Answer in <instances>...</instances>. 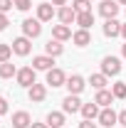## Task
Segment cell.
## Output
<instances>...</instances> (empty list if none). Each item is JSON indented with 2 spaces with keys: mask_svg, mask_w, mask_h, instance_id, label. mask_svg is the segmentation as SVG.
Wrapping results in <instances>:
<instances>
[{
  "mask_svg": "<svg viewBox=\"0 0 126 128\" xmlns=\"http://www.w3.org/2000/svg\"><path fill=\"white\" fill-rule=\"evenodd\" d=\"M15 79L20 86H25V89H30L32 84H37V69L35 66H22V69H17Z\"/></svg>",
  "mask_w": 126,
  "mask_h": 128,
  "instance_id": "cell-1",
  "label": "cell"
},
{
  "mask_svg": "<svg viewBox=\"0 0 126 128\" xmlns=\"http://www.w3.org/2000/svg\"><path fill=\"white\" fill-rule=\"evenodd\" d=\"M101 74H106V76L121 74V62H119V57H104V59H101Z\"/></svg>",
  "mask_w": 126,
  "mask_h": 128,
  "instance_id": "cell-2",
  "label": "cell"
},
{
  "mask_svg": "<svg viewBox=\"0 0 126 128\" xmlns=\"http://www.w3.org/2000/svg\"><path fill=\"white\" fill-rule=\"evenodd\" d=\"M22 34H25V37H30V40L40 37V34H42V22H40L37 17H35V20L27 17V20L22 22Z\"/></svg>",
  "mask_w": 126,
  "mask_h": 128,
  "instance_id": "cell-3",
  "label": "cell"
},
{
  "mask_svg": "<svg viewBox=\"0 0 126 128\" xmlns=\"http://www.w3.org/2000/svg\"><path fill=\"white\" fill-rule=\"evenodd\" d=\"M13 52L20 54V57H27V54L32 52V40H30V37H25V34L17 37V40H13Z\"/></svg>",
  "mask_w": 126,
  "mask_h": 128,
  "instance_id": "cell-4",
  "label": "cell"
},
{
  "mask_svg": "<svg viewBox=\"0 0 126 128\" xmlns=\"http://www.w3.org/2000/svg\"><path fill=\"white\" fill-rule=\"evenodd\" d=\"M119 123V113L114 111V108H101L99 111V126H104V128H111V126H116Z\"/></svg>",
  "mask_w": 126,
  "mask_h": 128,
  "instance_id": "cell-5",
  "label": "cell"
},
{
  "mask_svg": "<svg viewBox=\"0 0 126 128\" xmlns=\"http://www.w3.org/2000/svg\"><path fill=\"white\" fill-rule=\"evenodd\" d=\"M119 8H121V5H119L116 0H101V2H99V15H104L106 20H111V17L119 15Z\"/></svg>",
  "mask_w": 126,
  "mask_h": 128,
  "instance_id": "cell-6",
  "label": "cell"
},
{
  "mask_svg": "<svg viewBox=\"0 0 126 128\" xmlns=\"http://www.w3.org/2000/svg\"><path fill=\"white\" fill-rule=\"evenodd\" d=\"M27 96H30L32 104H42L47 98V86L45 84H32L30 89H27Z\"/></svg>",
  "mask_w": 126,
  "mask_h": 128,
  "instance_id": "cell-7",
  "label": "cell"
},
{
  "mask_svg": "<svg viewBox=\"0 0 126 128\" xmlns=\"http://www.w3.org/2000/svg\"><path fill=\"white\" fill-rule=\"evenodd\" d=\"M67 89H69V94H82L84 91V86H87V81H84V76H79V74H72V76H67V84H64Z\"/></svg>",
  "mask_w": 126,
  "mask_h": 128,
  "instance_id": "cell-8",
  "label": "cell"
},
{
  "mask_svg": "<svg viewBox=\"0 0 126 128\" xmlns=\"http://www.w3.org/2000/svg\"><path fill=\"white\" fill-rule=\"evenodd\" d=\"M47 84L52 86V89L64 86V84H67V74H64L62 69H57V66H54V69H49V72H47Z\"/></svg>",
  "mask_w": 126,
  "mask_h": 128,
  "instance_id": "cell-9",
  "label": "cell"
},
{
  "mask_svg": "<svg viewBox=\"0 0 126 128\" xmlns=\"http://www.w3.org/2000/svg\"><path fill=\"white\" fill-rule=\"evenodd\" d=\"M54 15H57V10H54L52 2H40V5H37V20H40V22H49Z\"/></svg>",
  "mask_w": 126,
  "mask_h": 128,
  "instance_id": "cell-10",
  "label": "cell"
},
{
  "mask_svg": "<svg viewBox=\"0 0 126 128\" xmlns=\"http://www.w3.org/2000/svg\"><path fill=\"white\" fill-rule=\"evenodd\" d=\"M32 66H35L37 72H49V69H54V57H49V54H40V57L32 59Z\"/></svg>",
  "mask_w": 126,
  "mask_h": 128,
  "instance_id": "cell-11",
  "label": "cell"
},
{
  "mask_svg": "<svg viewBox=\"0 0 126 128\" xmlns=\"http://www.w3.org/2000/svg\"><path fill=\"white\" fill-rule=\"evenodd\" d=\"M62 111H64V113H77V111H82V101H79V96H77V94L64 96V101H62Z\"/></svg>",
  "mask_w": 126,
  "mask_h": 128,
  "instance_id": "cell-12",
  "label": "cell"
},
{
  "mask_svg": "<svg viewBox=\"0 0 126 128\" xmlns=\"http://www.w3.org/2000/svg\"><path fill=\"white\" fill-rule=\"evenodd\" d=\"M57 17H59V22H62V25H72V22H77V10H74V8H69V5L57 8Z\"/></svg>",
  "mask_w": 126,
  "mask_h": 128,
  "instance_id": "cell-13",
  "label": "cell"
},
{
  "mask_svg": "<svg viewBox=\"0 0 126 128\" xmlns=\"http://www.w3.org/2000/svg\"><path fill=\"white\" fill-rule=\"evenodd\" d=\"M72 34H74V32H72L69 25H62V22H59V25H54V27H52V40L64 42V40H72Z\"/></svg>",
  "mask_w": 126,
  "mask_h": 128,
  "instance_id": "cell-14",
  "label": "cell"
},
{
  "mask_svg": "<svg viewBox=\"0 0 126 128\" xmlns=\"http://www.w3.org/2000/svg\"><path fill=\"white\" fill-rule=\"evenodd\" d=\"M32 126V118L27 111H15L13 113V128H30Z\"/></svg>",
  "mask_w": 126,
  "mask_h": 128,
  "instance_id": "cell-15",
  "label": "cell"
},
{
  "mask_svg": "<svg viewBox=\"0 0 126 128\" xmlns=\"http://www.w3.org/2000/svg\"><path fill=\"white\" fill-rule=\"evenodd\" d=\"M101 30H104L106 37H119V34H121V22H119L116 17H111V20L104 22V27H101Z\"/></svg>",
  "mask_w": 126,
  "mask_h": 128,
  "instance_id": "cell-16",
  "label": "cell"
},
{
  "mask_svg": "<svg viewBox=\"0 0 126 128\" xmlns=\"http://www.w3.org/2000/svg\"><path fill=\"white\" fill-rule=\"evenodd\" d=\"M99 104L96 101H89V104H82V116L87 118V121H94V118H99Z\"/></svg>",
  "mask_w": 126,
  "mask_h": 128,
  "instance_id": "cell-17",
  "label": "cell"
},
{
  "mask_svg": "<svg viewBox=\"0 0 126 128\" xmlns=\"http://www.w3.org/2000/svg\"><path fill=\"white\" fill-rule=\"evenodd\" d=\"M94 101L99 104V108H109L111 104H114V94H111L109 89H101V91H96Z\"/></svg>",
  "mask_w": 126,
  "mask_h": 128,
  "instance_id": "cell-18",
  "label": "cell"
},
{
  "mask_svg": "<svg viewBox=\"0 0 126 128\" xmlns=\"http://www.w3.org/2000/svg\"><path fill=\"white\" fill-rule=\"evenodd\" d=\"M72 42H74L77 47H87V44H92V34H89V30H82V27H79V30L72 34Z\"/></svg>",
  "mask_w": 126,
  "mask_h": 128,
  "instance_id": "cell-19",
  "label": "cell"
},
{
  "mask_svg": "<svg viewBox=\"0 0 126 128\" xmlns=\"http://www.w3.org/2000/svg\"><path fill=\"white\" fill-rule=\"evenodd\" d=\"M45 123L49 128H64V111H49Z\"/></svg>",
  "mask_w": 126,
  "mask_h": 128,
  "instance_id": "cell-20",
  "label": "cell"
},
{
  "mask_svg": "<svg viewBox=\"0 0 126 128\" xmlns=\"http://www.w3.org/2000/svg\"><path fill=\"white\" fill-rule=\"evenodd\" d=\"M77 25L82 30H89L92 25H94V12L89 10V12H77Z\"/></svg>",
  "mask_w": 126,
  "mask_h": 128,
  "instance_id": "cell-21",
  "label": "cell"
},
{
  "mask_svg": "<svg viewBox=\"0 0 126 128\" xmlns=\"http://www.w3.org/2000/svg\"><path fill=\"white\" fill-rule=\"evenodd\" d=\"M62 52H64V47H62L59 40H49L47 44H45V54H49V57H59Z\"/></svg>",
  "mask_w": 126,
  "mask_h": 128,
  "instance_id": "cell-22",
  "label": "cell"
},
{
  "mask_svg": "<svg viewBox=\"0 0 126 128\" xmlns=\"http://www.w3.org/2000/svg\"><path fill=\"white\" fill-rule=\"evenodd\" d=\"M17 74V66L15 64H10V62H3L0 64V79H13Z\"/></svg>",
  "mask_w": 126,
  "mask_h": 128,
  "instance_id": "cell-23",
  "label": "cell"
},
{
  "mask_svg": "<svg viewBox=\"0 0 126 128\" xmlns=\"http://www.w3.org/2000/svg\"><path fill=\"white\" fill-rule=\"evenodd\" d=\"M89 84L94 86L96 91H101V89H106V74H92V79H89Z\"/></svg>",
  "mask_w": 126,
  "mask_h": 128,
  "instance_id": "cell-24",
  "label": "cell"
},
{
  "mask_svg": "<svg viewBox=\"0 0 126 128\" xmlns=\"http://www.w3.org/2000/svg\"><path fill=\"white\" fill-rule=\"evenodd\" d=\"M111 94H114V98H126V84L124 81H116L111 86Z\"/></svg>",
  "mask_w": 126,
  "mask_h": 128,
  "instance_id": "cell-25",
  "label": "cell"
},
{
  "mask_svg": "<svg viewBox=\"0 0 126 128\" xmlns=\"http://www.w3.org/2000/svg\"><path fill=\"white\" fill-rule=\"evenodd\" d=\"M72 8H74L77 12H89V10H92V2H89V0H74Z\"/></svg>",
  "mask_w": 126,
  "mask_h": 128,
  "instance_id": "cell-26",
  "label": "cell"
},
{
  "mask_svg": "<svg viewBox=\"0 0 126 128\" xmlns=\"http://www.w3.org/2000/svg\"><path fill=\"white\" fill-rule=\"evenodd\" d=\"M10 57H13V44H0V64L10 62Z\"/></svg>",
  "mask_w": 126,
  "mask_h": 128,
  "instance_id": "cell-27",
  "label": "cell"
},
{
  "mask_svg": "<svg viewBox=\"0 0 126 128\" xmlns=\"http://www.w3.org/2000/svg\"><path fill=\"white\" fill-rule=\"evenodd\" d=\"M15 8L20 10V12H27V10L32 8V2L30 0H15Z\"/></svg>",
  "mask_w": 126,
  "mask_h": 128,
  "instance_id": "cell-28",
  "label": "cell"
},
{
  "mask_svg": "<svg viewBox=\"0 0 126 128\" xmlns=\"http://www.w3.org/2000/svg\"><path fill=\"white\" fill-rule=\"evenodd\" d=\"M13 5H15V0H0V12H8Z\"/></svg>",
  "mask_w": 126,
  "mask_h": 128,
  "instance_id": "cell-29",
  "label": "cell"
},
{
  "mask_svg": "<svg viewBox=\"0 0 126 128\" xmlns=\"http://www.w3.org/2000/svg\"><path fill=\"white\" fill-rule=\"evenodd\" d=\"M5 113H8V98L0 96V116H5Z\"/></svg>",
  "mask_w": 126,
  "mask_h": 128,
  "instance_id": "cell-30",
  "label": "cell"
},
{
  "mask_svg": "<svg viewBox=\"0 0 126 128\" xmlns=\"http://www.w3.org/2000/svg\"><path fill=\"white\" fill-rule=\"evenodd\" d=\"M8 25H10V22H8V17H5V12H0V32L5 30Z\"/></svg>",
  "mask_w": 126,
  "mask_h": 128,
  "instance_id": "cell-31",
  "label": "cell"
},
{
  "mask_svg": "<svg viewBox=\"0 0 126 128\" xmlns=\"http://www.w3.org/2000/svg\"><path fill=\"white\" fill-rule=\"evenodd\" d=\"M79 128H96V123H94V121H87V118H84V121L79 123Z\"/></svg>",
  "mask_w": 126,
  "mask_h": 128,
  "instance_id": "cell-32",
  "label": "cell"
},
{
  "mask_svg": "<svg viewBox=\"0 0 126 128\" xmlns=\"http://www.w3.org/2000/svg\"><path fill=\"white\" fill-rule=\"evenodd\" d=\"M119 126L126 128V108H124V111H119Z\"/></svg>",
  "mask_w": 126,
  "mask_h": 128,
  "instance_id": "cell-33",
  "label": "cell"
},
{
  "mask_svg": "<svg viewBox=\"0 0 126 128\" xmlns=\"http://www.w3.org/2000/svg\"><path fill=\"white\" fill-rule=\"evenodd\" d=\"M49 2H52V5H57V8H64V5H67V0H49Z\"/></svg>",
  "mask_w": 126,
  "mask_h": 128,
  "instance_id": "cell-34",
  "label": "cell"
},
{
  "mask_svg": "<svg viewBox=\"0 0 126 128\" xmlns=\"http://www.w3.org/2000/svg\"><path fill=\"white\" fill-rule=\"evenodd\" d=\"M30 128H49V126H47V123H32Z\"/></svg>",
  "mask_w": 126,
  "mask_h": 128,
  "instance_id": "cell-35",
  "label": "cell"
},
{
  "mask_svg": "<svg viewBox=\"0 0 126 128\" xmlns=\"http://www.w3.org/2000/svg\"><path fill=\"white\" fill-rule=\"evenodd\" d=\"M121 37H124V40H126V22H124V25H121Z\"/></svg>",
  "mask_w": 126,
  "mask_h": 128,
  "instance_id": "cell-36",
  "label": "cell"
},
{
  "mask_svg": "<svg viewBox=\"0 0 126 128\" xmlns=\"http://www.w3.org/2000/svg\"><path fill=\"white\" fill-rule=\"evenodd\" d=\"M121 54H124V59H126V42H124V47H121Z\"/></svg>",
  "mask_w": 126,
  "mask_h": 128,
  "instance_id": "cell-37",
  "label": "cell"
},
{
  "mask_svg": "<svg viewBox=\"0 0 126 128\" xmlns=\"http://www.w3.org/2000/svg\"><path fill=\"white\" fill-rule=\"evenodd\" d=\"M116 2H119V5H126V0H116Z\"/></svg>",
  "mask_w": 126,
  "mask_h": 128,
  "instance_id": "cell-38",
  "label": "cell"
},
{
  "mask_svg": "<svg viewBox=\"0 0 126 128\" xmlns=\"http://www.w3.org/2000/svg\"><path fill=\"white\" fill-rule=\"evenodd\" d=\"M121 128H124V126H121Z\"/></svg>",
  "mask_w": 126,
  "mask_h": 128,
  "instance_id": "cell-39",
  "label": "cell"
}]
</instances>
